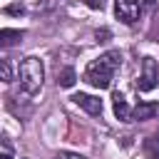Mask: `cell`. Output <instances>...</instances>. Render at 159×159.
<instances>
[{
	"instance_id": "cell-1",
	"label": "cell",
	"mask_w": 159,
	"mask_h": 159,
	"mask_svg": "<svg viewBox=\"0 0 159 159\" xmlns=\"http://www.w3.org/2000/svg\"><path fill=\"white\" fill-rule=\"evenodd\" d=\"M119 65H122V52H119V50H109V52L94 57V60L87 65V70H84V82L92 84V87H97V89H107V87L112 84L114 72L119 70Z\"/></svg>"
},
{
	"instance_id": "cell-2",
	"label": "cell",
	"mask_w": 159,
	"mask_h": 159,
	"mask_svg": "<svg viewBox=\"0 0 159 159\" xmlns=\"http://www.w3.org/2000/svg\"><path fill=\"white\" fill-rule=\"evenodd\" d=\"M17 80H20V89L25 94H37L42 89V80H45V67L40 57H25L17 67Z\"/></svg>"
},
{
	"instance_id": "cell-3",
	"label": "cell",
	"mask_w": 159,
	"mask_h": 159,
	"mask_svg": "<svg viewBox=\"0 0 159 159\" xmlns=\"http://www.w3.org/2000/svg\"><path fill=\"white\" fill-rule=\"evenodd\" d=\"M157 84H159L157 62H154V57H144V62H142V75H139V80H137V89H139V92H149V89H154Z\"/></svg>"
},
{
	"instance_id": "cell-4",
	"label": "cell",
	"mask_w": 159,
	"mask_h": 159,
	"mask_svg": "<svg viewBox=\"0 0 159 159\" xmlns=\"http://www.w3.org/2000/svg\"><path fill=\"white\" fill-rule=\"evenodd\" d=\"M139 12H142L139 0H114V15L124 25H134L139 20Z\"/></svg>"
},
{
	"instance_id": "cell-5",
	"label": "cell",
	"mask_w": 159,
	"mask_h": 159,
	"mask_svg": "<svg viewBox=\"0 0 159 159\" xmlns=\"http://www.w3.org/2000/svg\"><path fill=\"white\" fill-rule=\"evenodd\" d=\"M72 102H75L77 107H82L87 114H102V99L94 97V94H84V92H80V94L72 97Z\"/></svg>"
},
{
	"instance_id": "cell-6",
	"label": "cell",
	"mask_w": 159,
	"mask_h": 159,
	"mask_svg": "<svg viewBox=\"0 0 159 159\" xmlns=\"http://www.w3.org/2000/svg\"><path fill=\"white\" fill-rule=\"evenodd\" d=\"M154 117H159V104L157 102H139L132 109V119H137V122H147V119H154Z\"/></svg>"
},
{
	"instance_id": "cell-7",
	"label": "cell",
	"mask_w": 159,
	"mask_h": 159,
	"mask_svg": "<svg viewBox=\"0 0 159 159\" xmlns=\"http://www.w3.org/2000/svg\"><path fill=\"white\" fill-rule=\"evenodd\" d=\"M112 109H114V117L119 122H132V109L119 92H114V97H112Z\"/></svg>"
},
{
	"instance_id": "cell-8",
	"label": "cell",
	"mask_w": 159,
	"mask_h": 159,
	"mask_svg": "<svg viewBox=\"0 0 159 159\" xmlns=\"http://www.w3.org/2000/svg\"><path fill=\"white\" fill-rule=\"evenodd\" d=\"M20 37H22L20 30H10V27H2V30H0V45H2V47H10V45L20 42Z\"/></svg>"
},
{
	"instance_id": "cell-9",
	"label": "cell",
	"mask_w": 159,
	"mask_h": 159,
	"mask_svg": "<svg viewBox=\"0 0 159 159\" xmlns=\"http://www.w3.org/2000/svg\"><path fill=\"white\" fill-rule=\"evenodd\" d=\"M75 82H77V72L72 67H65L62 72H57V84L60 87H72Z\"/></svg>"
},
{
	"instance_id": "cell-10",
	"label": "cell",
	"mask_w": 159,
	"mask_h": 159,
	"mask_svg": "<svg viewBox=\"0 0 159 159\" xmlns=\"http://www.w3.org/2000/svg\"><path fill=\"white\" fill-rule=\"evenodd\" d=\"M0 77H2V82H12V67H10V60H2V65H0Z\"/></svg>"
},
{
	"instance_id": "cell-11",
	"label": "cell",
	"mask_w": 159,
	"mask_h": 159,
	"mask_svg": "<svg viewBox=\"0 0 159 159\" xmlns=\"http://www.w3.org/2000/svg\"><path fill=\"white\" fill-rule=\"evenodd\" d=\"M144 149H147V154H152L154 159H159V144H157V139H147Z\"/></svg>"
},
{
	"instance_id": "cell-12",
	"label": "cell",
	"mask_w": 159,
	"mask_h": 159,
	"mask_svg": "<svg viewBox=\"0 0 159 159\" xmlns=\"http://www.w3.org/2000/svg\"><path fill=\"white\" fill-rule=\"evenodd\" d=\"M82 2H84L89 10H102V7H104V0H82Z\"/></svg>"
},
{
	"instance_id": "cell-13",
	"label": "cell",
	"mask_w": 159,
	"mask_h": 159,
	"mask_svg": "<svg viewBox=\"0 0 159 159\" xmlns=\"http://www.w3.org/2000/svg\"><path fill=\"white\" fill-rule=\"evenodd\" d=\"M55 159H84L82 154H75V152H60Z\"/></svg>"
},
{
	"instance_id": "cell-14",
	"label": "cell",
	"mask_w": 159,
	"mask_h": 159,
	"mask_svg": "<svg viewBox=\"0 0 159 159\" xmlns=\"http://www.w3.org/2000/svg\"><path fill=\"white\" fill-rule=\"evenodd\" d=\"M5 12H7V15H22L25 10H22V5H7Z\"/></svg>"
},
{
	"instance_id": "cell-15",
	"label": "cell",
	"mask_w": 159,
	"mask_h": 159,
	"mask_svg": "<svg viewBox=\"0 0 159 159\" xmlns=\"http://www.w3.org/2000/svg\"><path fill=\"white\" fill-rule=\"evenodd\" d=\"M0 159H12V149L7 142H2V152H0Z\"/></svg>"
}]
</instances>
